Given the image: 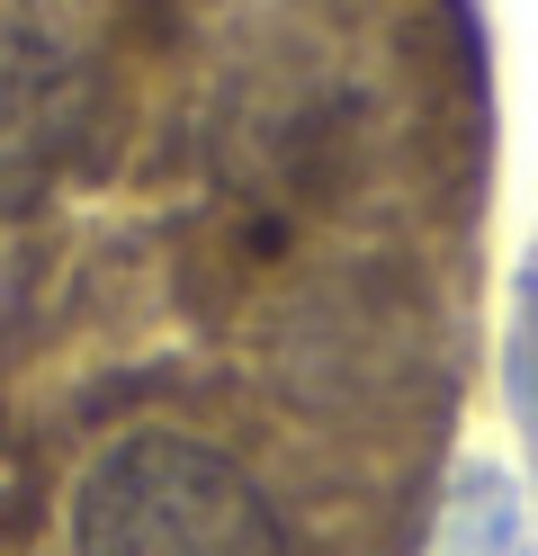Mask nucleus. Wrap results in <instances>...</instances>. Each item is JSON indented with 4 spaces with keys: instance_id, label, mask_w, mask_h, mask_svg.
<instances>
[{
    "instance_id": "nucleus-2",
    "label": "nucleus",
    "mask_w": 538,
    "mask_h": 556,
    "mask_svg": "<svg viewBox=\"0 0 538 556\" xmlns=\"http://www.w3.org/2000/svg\"><path fill=\"white\" fill-rule=\"evenodd\" d=\"M63 144V54L0 27V198H27Z\"/></svg>"
},
{
    "instance_id": "nucleus-1",
    "label": "nucleus",
    "mask_w": 538,
    "mask_h": 556,
    "mask_svg": "<svg viewBox=\"0 0 538 556\" xmlns=\"http://www.w3.org/2000/svg\"><path fill=\"white\" fill-rule=\"evenodd\" d=\"M72 556H287V539L234 458L179 431H143L82 476Z\"/></svg>"
}]
</instances>
